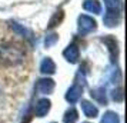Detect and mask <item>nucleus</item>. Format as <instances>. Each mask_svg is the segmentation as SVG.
Wrapping results in <instances>:
<instances>
[{
    "mask_svg": "<svg viewBox=\"0 0 127 123\" xmlns=\"http://www.w3.org/2000/svg\"><path fill=\"white\" fill-rule=\"evenodd\" d=\"M52 107V102L49 99H40L37 103H36V107H34V113L37 117H44L49 113Z\"/></svg>",
    "mask_w": 127,
    "mask_h": 123,
    "instance_id": "7",
    "label": "nucleus"
},
{
    "mask_svg": "<svg viewBox=\"0 0 127 123\" xmlns=\"http://www.w3.org/2000/svg\"><path fill=\"white\" fill-rule=\"evenodd\" d=\"M84 123H89V122H84Z\"/></svg>",
    "mask_w": 127,
    "mask_h": 123,
    "instance_id": "19",
    "label": "nucleus"
},
{
    "mask_svg": "<svg viewBox=\"0 0 127 123\" xmlns=\"http://www.w3.org/2000/svg\"><path fill=\"white\" fill-rule=\"evenodd\" d=\"M40 72L43 75H53L56 72V65L52 57H44L40 63Z\"/></svg>",
    "mask_w": 127,
    "mask_h": 123,
    "instance_id": "10",
    "label": "nucleus"
},
{
    "mask_svg": "<svg viewBox=\"0 0 127 123\" xmlns=\"http://www.w3.org/2000/svg\"><path fill=\"white\" fill-rule=\"evenodd\" d=\"M77 27H79V33L80 35L86 36L97 29V22L93 17H90V16L80 14L79 19H77Z\"/></svg>",
    "mask_w": 127,
    "mask_h": 123,
    "instance_id": "3",
    "label": "nucleus"
},
{
    "mask_svg": "<svg viewBox=\"0 0 127 123\" xmlns=\"http://www.w3.org/2000/svg\"><path fill=\"white\" fill-rule=\"evenodd\" d=\"M64 19V12L60 9V10H57V12H54V14L52 16V19L49 20V24H47V27L49 29H53V27H56L57 24H60L62 22H63Z\"/></svg>",
    "mask_w": 127,
    "mask_h": 123,
    "instance_id": "13",
    "label": "nucleus"
},
{
    "mask_svg": "<svg viewBox=\"0 0 127 123\" xmlns=\"http://www.w3.org/2000/svg\"><path fill=\"white\" fill-rule=\"evenodd\" d=\"M79 119V113L76 109H69V110L64 113L63 116V122L64 123H76Z\"/></svg>",
    "mask_w": 127,
    "mask_h": 123,
    "instance_id": "16",
    "label": "nucleus"
},
{
    "mask_svg": "<svg viewBox=\"0 0 127 123\" xmlns=\"http://www.w3.org/2000/svg\"><path fill=\"white\" fill-rule=\"evenodd\" d=\"M81 93H83V84L74 83V84L67 90V93H66V100H67L69 103H76L77 100L80 99Z\"/></svg>",
    "mask_w": 127,
    "mask_h": 123,
    "instance_id": "6",
    "label": "nucleus"
},
{
    "mask_svg": "<svg viewBox=\"0 0 127 123\" xmlns=\"http://www.w3.org/2000/svg\"><path fill=\"white\" fill-rule=\"evenodd\" d=\"M101 123H120V119H119V115L116 112H106L101 117Z\"/></svg>",
    "mask_w": 127,
    "mask_h": 123,
    "instance_id": "15",
    "label": "nucleus"
},
{
    "mask_svg": "<svg viewBox=\"0 0 127 123\" xmlns=\"http://www.w3.org/2000/svg\"><path fill=\"white\" fill-rule=\"evenodd\" d=\"M57 40H59V36L56 35V33L47 35V36H46V39H44V46H46V47H52Z\"/></svg>",
    "mask_w": 127,
    "mask_h": 123,
    "instance_id": "17",
    "label": "nucleus"
},
{
    "mask_svg": "<svg viewBox=\"0 0 127 123\" xmlns=\"http://www.w3.org/2000/svg\"><path fill=\"white\" fill-rule=\"evenodd\" d=\"M81 110L84 113V116L89 119H94L98 116V109L89 100H81Z\"/></svg>",
    "mask_w": 127,
    "mask_h": 123,
    "instance_id": "8",
    "label": "nucleus"
},
{
    "mask_svg": "<svg viewBox=\"0 0 127 123\" xmlns=\"http://www.w3.org/2000/svg\"><path fill=\"white\" fill-rule=\"evenodd\" d=\"M111 96H113V99H114L116 102H121V100H123V89L119 87V89H116V90H113Z\"/></svg>",
    "mask_w": 127,
    "mask_h": 123,
    "instance_id": "18",
    "label": "nucleus"
},
{
    "mask_svg": "<svg viewBox=\"0 0 127 123\" xmlns=\"http://www.w3.org/2000/svg\"><path fill=\"white\" fill-rule=\"evenodd\" d=\"M92 97L96 99L101 105H106L107 103V97H106V90H104V87H97V89H94V90H92Z\"/></svg>",
    "mask_w": 127,
    "mask_h": 123,
    "instance_id": "14",
    "label": "nucleus"
},
{
    "mask_svg": "<svg viewBox=\"0 0 127 123\" xmlns=\"http://www.w3.org/2000/svg\"><path fill=\"white\" fill-rule=\"evenodd\" d=\"M106 4V16L103 22L107 27H116L120 23L121 17V6L123 0H104Z\"/></svg>",
    "mask_w": 127,
    "mask_h": 123,
    "instance_id": "2",
    "label": "nucleus"
},
{
    "mask_svg": "<svg viewBox=\"0 0 127 123\" xmlns=\"http://www.w3.org/2000/svg\"><path fill=\"white\" fill-rule=\"evenodd\" d=\"M63 57L69 62V63H77L79 57H80V52H79V47L76 46L74 43H71L64 49L63 52Z\"/></svg>",
    "mask_w": 127,
    "mask_h": 123,
    "instance_id": "5",
    "label": "nucleus"
},
{
    "mask_svg": "<svg viewBox=\"0 0 127 123\" xmlns=\"http://www.w3.org/2000/svg\"><path fill=\"white\" fill-rule=\"evenodd\" d=\"M36 90L41 94H50L54 90V80L53 79H49V77L40 79L37 82V84H36Z\"/></svg>",
    "mask_w": 127,
    "mask_h": 123,
    "instance_id": "4",
    "label": "nucleus"
},
{
    "mask_svg": "<svg viewBox=\"0 0 127 123\" xmlns=\"http://www.w3.org/2000/svg\"><path fill=\"white\" fill-rule=\"evenodd\" d=\"M104 44H107L109 46V52H110V56H111V60L114 62L117 60V41H116L114 37H111V36H106L101 39Z\"/></svg>",
    "mask_w": 127,
    "mask_h": 123,
    "instance_id": "9",
    "label": "nucleus"
},
{
    "mask_svg": "<svg viewBox=\"0 0 127 123\" xmlns=\"http://www.w3.org/2000/svg\"><path fill=\"white\" fill-rule=\"evenodd\" d=\"M26 52L16 41H3L0 44V63L3 66H17L24 60Z\"/></svg>",
    "mask_w": 127,
    "mask_h": 123,
    "instance_id": "1",
    "label": "nucleus"
},
{
    "mask_svg": "<svg viewBox=\"0 0 127 123\" xmlns=\"http://www.w3.org/2000/svg\"><path fill=\"white\" fill-rule=\"evenodd\" d=\"M53 123H54V122H53Z\"/></svg>",
    "mask_w": 127,
    "mask_h": 123,
    "instance_id": "20",
    "label": "nucleus"
},
{
    "mask_svg": "<svg viewBox=\"0 0 127 123\" xmlns=\"http://www.w3.org/2000/svg\"><path fill=\"white\" fill-rule=\"evenodd\" d=\"M83 9L86 12L94 13V14H100L101 13V4L98 0H86L83 3Z\"/></svg>",
    "mask_w": 127,
    "mask_h": 123,
    "instance_id": "12",
    "label": "nucleus"
},
{
    "mask_svg": "<svg viewBox=\"0 0 127 123\" xmlns=\"http://www.w3.org/2000/svg\"><path fill=\"white\" fill-rule=\"evenodd\" d=\"M9 24H10V27H12L13 32H16L17 35L23 36V37H26V39H32V32H30L27 27H24L23 24L17 23V22H9Z\"/></svg>",
    "mask_w": 127,
    "mask_h": 123,
    "instance_id": "11",
    "label": "nucleus"
}]
</instances>
